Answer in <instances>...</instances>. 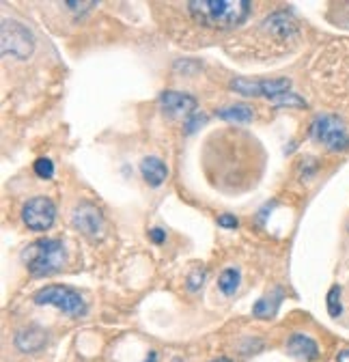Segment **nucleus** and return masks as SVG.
I'll return each mask as SVG.
<instances>
[{
	"instance_id": "f257e3e1",
	"label": "nucleus",
	"mask_w": 349,
	"mask_h": 362,
	"mask_svg": "<svg viewBox=\"0 0 349 362\" xmlns=\"http://www.w3.org/2000/svg\"><path fill=\"white\" fill-rule=\"evenodd\" d=\"M190 17L207 31H231L237 29L250 13L246 0H194L186 3Z\"/></svg>"
},
{
	"instance_id": "f03ea898",
	"label": "nucleus",
	"mask_w": 349,
	"mask_h": 362,
	"mask_svg": "<svg viewBox=\"0 0 349 362\" xmlns=\"http://www.w3.org/2000/svg\"><path fill=\"white\" fill-rule=\"evenodd\" d=\"M22 261L35 278L56 274L65 263V244L54 237H41L24 248Z\"/></svg>"
},
{
	"instance_id": "7ed1b4c3",
	"label": "nucleus",
	"mask_w": 349,
	"mask_h": 362,
	"mask_svg": "<svg viewBox=\"0 0 349 362\" xmlns=\"http://www.w3.org/2000/svg\"><path fill=\"white\" fill-rule=\"evenodd\" d=\"M311 139L330 151H347L349 127L339 115H319L311 125Z\"/></svg>"
},
{
	"instance_id": "20e7f679",
	"label": "nucleus",
	"mask_w": 349,
	"mask_h": 362,
	"mask_svg": "<svg viewBox=\"0 0 349 362\" xmlns=\"http://www.w3.org/2000/svg\"><path fill=\"white\" fill-rule=\"evenodd\" d=\"M35 304L37 306H54L60 313L70 315V317H80L86 313L84 298L72 287H63V285H52V287H43L35 293Z\"/></svg>"
},
{
	"instance_id": "39448f33",
	"label": "nucleus",
	"mask_w": 349,
	"mask_h": 362,
	"mask_svg": "<svg viewBox=\"0 0 349 362\" xmlns=\"http://www.w3.org/2000/svg\"><path fill=\"white\" fill-rule=\"evenodd\" d=\"M0 43H3V54L13 56L17 61H26L35 52V37L33 33L15 19H5L0 29Z\"/></svg>"
},
{
	"instance_id": "423d86ee",
	"label": "nucleus",
	"mask_w": 349,
	"mask_h": 362,
	"mask_svg": "<svg viewBox=\"0 0 349 362\" xmlns=\"http://www.w3.org/2000/svg\"><path fill=\"white\" fill-rule=\"evenodd\" d=\"M54 218H56V205L48 196H35L26 200L24 207H22V222L35 233L48 231L54 224Z\"/></svg>"
},
{
	"instance_id": "0eeeda50",
	"label": "nucleus",
	"mask_w": 349,
	"mask_h": 362,
	"mask_svg": "<svg viewBox=\"0 0 349 362\" xmlns=\"http://www.w3.org/2000/svg\"><path fill=\"white\" fill-rule=\"evenodd\" d=\"M237 93H242L246 97H268V100H278L280 95L289 93L291 80L289 78H276V80H233L231 84Z\"/></svg>"
},
{
	"instance_id": "6e6552de",
	"label": "nucleus",
	"mask_w": 349,
	"mask_h": 362,
	"mask_svg": "<svg viewBox=\"0 0 349 362\" xmlns=\"http://www.w3.org/2000/svg\"><path fill=\"white\" fill-rule=\"evenodd\" d=\"M72 222L80 233L89 235V237H97L104 229L102 212L93 205V203H78L72 212Z\"/></svg>"
},
{
	"instance_id": "1a4fd4ad",
	"label": "nucleus",
	"mask_w": 349,
	"mask_h": 362,
	"mask_svg": "<svg viewBox=\"0 0 349 362\" xmlns=\"http://www.w3.org/2000/svg\"><path fill=\"white\" fill-rule=\"evenodd\" d=\"M160 106L166 115L170 117H190V112L196 108V100L186 93H177V90H166L160 95Z\"/></svg>"
},
{
	"instance_id": "9d476101",
	"label": "nucleus",
	"mask_w": 349,
	"mask_h": 362,
	"mask_svg": "<svg viewBox=\"0 0 349 362\" xmlns=\"http://www.w3.org/2000/svg\"><path fill=\"white\" fill-rule=\"evenodd\" d=\"M287 354L304 362H315L319 358V345L313 336L295 332L287 338Z\"/></svg>"
},
{
	"instance_id": "9b49d317",
	"label": "nucleus",
	"mask_w": 349,
	"mask_h": 362,
	"mask_svg": "<svg viewBox=\"0 0 349 362\" xmlns=\"http://www.w3.org/2000/svg\"><path fill=\"white\" fill-rule=\"evenodd\" d=\"M46 341H48V334H46V330L39 328V326H29L24 330H19L15 334V338H13L15 347L22 354H35V352H39L43 345H46Z\"/></svg>"
},
{
	"instance_id": "f8f14e48",
	"label": "nucleus",
	"mask_w": 349,
	"mask_h": 362,
	"mask_svg": "<svg viewBox=\"0 0 349 362\" xmlns=\"http://www.w3.org/2000/svg\"><path fill=\"white\" fill-rule=\"evenodd\" d=\"M140 175L151 188H160L168 177V166L160 160V157L149 155L140 162Z\"/></svg>"
},
{
	"instance_id": "ddd939ff",
	"label": "nucleus",
	"mask_w": 349,
	"mask_h": 362,
	"mask_svg": "<svg viewBox=\"0 0 349 362\" xmlns=\"http://www.w3.org/2000/svg\"><path fill=\"white\" fill-rule=\"evenodd\" d=\"M282 298H285V293H282V289H280V287H276V289L270 293V296L261 298V300L254 304L252 315H254V317H259V320H270V317H274V315H276V310H278V306H280Z\"/></svg>"
},
{
	"instance_id": "4468645a",
	"label": "nucleus",
	"mask_w": 349,
	"mask_h": 362,
	"mask_svg": "<svg viewBox=\"0 0 349 362\" xmlns=\"http://www.w3.org/2000/svg\"><path fill=\"white\" fill-rule=\"evenodd\" d=\"M218 117L225 119V121H231V123H248V121H252L254 112L246 104H235V106L218 110Z\"/></svg>"
},
{
	"instance_id": "2eb2a0df",
	"label": "nucleus",
	"mask_w": 349,
	"mask_h": 362,
	"mask_svg": "<svg viewBox=\"0 0 349 362\" xmlns=\"http://www.w3.org/2000/svg\"><path fill=\"white\" fill-rule=\"evenodd\" d=\"M239 287V269L237 267H227L220 278H218V289H220L222 296H233V293L237 291Z\"/></svg>"
},
{
	"instance_id": "dca6fc26",
	"label": "nucleus",
	"mask_w": 349,
	"mask_h": 362,
	"mask_svg": "<svg viewBox=\"0 0 349 362\" xmlns=\"http://www.w3.org/2000/svg\"><path fill=\"white\" fill-rule=\"evenodd\" d=\"M341 285H332V289L328 291V296H325V308H328V315L332 320H339L343 315V300H341Z\"/></svg>"
},
{
	"instance_id": "f3484780",
	"label": "nucleus",
	"mask_w": 349,
	"mask_h": 362,
	"mask_svg": "<svg viewBox=\"0 0 349 362\" xmlns=\"http://www.w3.org/2000/svg\"><path fill=\"white\" fill-rule=\"evenodd\" d=\"M33 171L41 179H52L54 177V162L50 160V157H37L35 164H33Z\"/></svg>"
},
{
	"instance_id": "a211bd4d",
	"label": "nucleus",
	"mask_w": 349,
	"mask_h": 362,
	"mask_svg": "<svg viewBox=\"0 0 349 362\" xmlns=\"http://www.w3.org/2000/svg\"><path fill=\"white\" fill-rule=\"evenodd\" d=\"M205 121H207V117L203 115V112H194V115H190V117L184 121V129H186V134L196 132V129H199Z\"/></svg>"
},
{
	"instance_id": "6ab92c4d",
	"label": "nucleus",
	"mask_w": 349,
	"mask_h": 362,
	"mask_svg": "<svg viewBox=\"0 0 349 362\" xmlns=\"http://www.w3.org/2000/svg\"><path fill=\"white\" fill-rule=\"evenodd\" d=\"M274 102H276V106H300V108L307 106V102H304L302 97H298V95H293V93H285Z\"/></svg>"
},
{
	"instance_id": "aec40b11",
	"label": "nucleus",
	"mask_w": 349,
	"mask_h": 362,
	"mask_svg": "<svg viewBox=\"0 0 349 362\" xmlns=\"http://www.w3.org/2000/svg\"><path fill=\"white\" fill-rule=\"evenodd\" d=\"M203 281H205V269H194L192 274H190V278H188V289L190 291H196V289L203 285Z\"/></svg>"
},
{
	"instance_id": "412c9836",
	"label": "nucleus",
	"mask_w": 349,
	"mask_h": 362,
	"mask_svg": "<svg viewBox=\"0 0 349 362\" xmlns=\"http://www.w3.org/2000/svg\"><path fill=\"white\" fill-rule=\"evenodd\" d=\"M97 3H63L65 9H74V13H84L86 9H93Z\"/></svg>"
},
{
	"instance_id": "4be33fe9",
	"label": "nucleus",
	"mask_w": 349,
	"mask_h": 362,
	"mask_svg": "<svg viewBox=\"0 0 349 362\" xmlns=\"http://www.w3.org/2000/svg\"><path fill=\"white\" fill-rule=\"evenodd\" d=\"M218 224L225 226V229H235V226L239 224V220L231 214H222V216H218Z\"/></svg>"
},
{
	"instance_id": "5701e85b",
	"label": "nucleus",
	"mask_w": 349,
	"mask_h": 362,
	"mask_svg": "<svg viewBox=\"0 0 349 362\" xmlns=\"http://www.w3.org/2000/svg\"><path fill=\"white\" fill-rule=\"evenodd\" d=\"M149 237L154 244H162L166 239V231L160 229V226H154V229H149Z\"/></svg>"
},
{
	"instance_id": "b1692460",
	"label": "nucleus",
	"mask_w": 349,
	"mask_h": 362,
	"mask_svg": "<svg viewBox=\"0 0 349 362\" xmlns=\"http://www.w3.org/2000/svg\"><path fill=\"white\" fill-rule=\"evenodd\" d=\"M336 362H349V349H341L336 356Z\"/></svg>"
},
{
	"instance_id": "393cba45",
	"label": "nucleus",
	"mask_w": 349,
	"mask_h": 362,
	"mask_svg": "<svg viewBox=\"0 0 349 362\" xmlns=\"http://www.w3.org/2000/svg\"><path fill=\"white\" fill-rule=\"evenodd\" d=\"M145 362H158V354H156V352H151V354L145 358Z\"/></svg>"
},
{
	"instance_id": "a878e982",
	"label": "nucleus",
	"mask_w": 349,
	"mask_h": 362,
	"mask_svg": "<svg viewBox=\"0 0 349 362\" xmlns=\"http://www.w3.org/2000/svg\"><path fill=\"white\" fill-rule=\"evenodd\" d=\"M213 362H231L229 358H218V360H213Z\"/></svg>"
}]
</instances>
